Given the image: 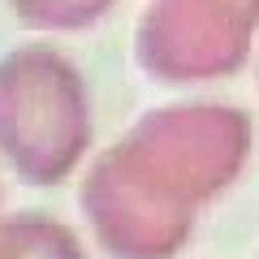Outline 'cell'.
<instances>
[{
	"instance_id": "1",
	"label": "cell",
	"mask_w": 259,
	"mask_h": 259,
	"mask_svg": "<svg viewBox=\"0 0 259 259\" xmlns=\"http://www.w3.org/2000/svg\"><path fill=\"white\" fill-rule=\"evenodd\" d=\"M91 143V104L78 69L52 48H18L0 61V156L30 186L74 173Z\"/></svg>"
},
{
	"instance_id": "2",
	"label": "cell",
	"mask_w": 259,
	"mask_h": 259,
	"mask_svg": "<svg viewBox=\"0 0 259 259\" xmlns=\"http://www.w3.org/2000/svg\"><path fill=\"white\" fill-rule=\"evenodd\" d=\"M0 259H82V246L65 225L26 212L0 221Z\"/></svg>"
},
{
	"instance_id": "3",
	"label": "cell",
	"mask_w": 259,
	"mask_h": 259,
	"mask_svg": "<svg viewBox=\"0 0 259 259\" xmlns=\"http://www.w3.org/2000/svg\"><path fill=\"white\" fill-rule=\"evenodd\" d=\"M13 13L44 30H78L108 13L112 0H9Z\"/></svg>"
}]
</instances>
